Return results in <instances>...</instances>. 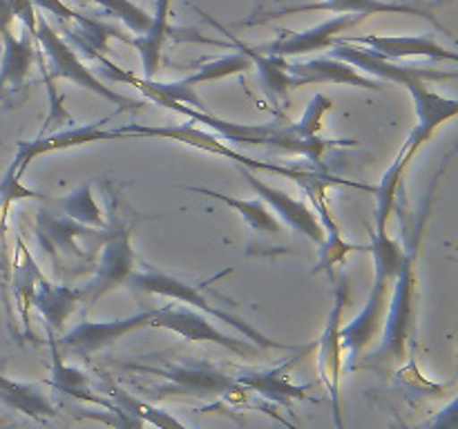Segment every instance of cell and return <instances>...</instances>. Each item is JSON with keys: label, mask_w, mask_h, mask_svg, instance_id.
Here are the masks:
<instances>
[{"label": "cell", "mask_w": 458, "mask_h": 429, "mask_svg": "<svg viewBox=\"0 0 458 429\" xmlns=\"http://www.w3.org/2000/svg\"><path fill=\"white\" fill-rule=\"evenodd\" d=\"M434 190H437V179L429 188V197L425 201V208L420 213L416 228L407 232V240L403 244L405 257H403L401 268L392 282V299L387 304V315H385L383 331H380V344L367 356V362L374 366H394L403 365L410 353L411 338H414L416 326V307H419V244L423 237L425 226L429 219V206H432Z\"/></svg>", "instance_id": "1"}, {"label": "cell", "mask_w": 458, "mask_h": 429, "mask_svg": "<svg viewBox=\"0 0 458 429\" xmlns=\"http://www.w3.org/2000/svg\"><path fill=\"white\" fill-rule=\"evenodd\" d=\"M123 139L132 137H152V139H170V141H177L182 146L195 147V150L206 152V155L215 156H226L228 161L237 165V168L253 170V172H273L282 174L286 179H293L300 186L311 179L322 177L325 172H318V170H304V168H293V165H282V164H271V161H255L250 156H246L244 152L235 150L228 141H224L222 137H217L210 130L199 128L197 123L188 121L182 125H123V128H116Z\"/></svg>", "instance_id": "2"}, {"label": "cell", "mask_w": 458, "mask_h": 429, "mask_svg": "<svg viewBox=\"0 0 458 429\" xmlns=\"http://www.w3.org/2000/svg\"><path fill=\"white\" fill-rule=\"evenodd\" d=\"M128 284L132 289L141 290V293H150V295H161V298H170L179 304H186V307L197 308L204 315L215 317V320L224 322V324L233 326L235 331H240L244 335V340L253 342L255 347L259 349H286V351H298V347H291V344L277 342V340L267 338L264 333H259L250 322H246L244 317L235 315V313L226 311V308L217 307L215 302H210L208 298L204 295L206 284H188L186 280L177 275H168L164 271H134L130 275Z\"/></svg>", "instance_id": "3"}, {"label": "cell", "mask_w": 458, "mask_h": 429, "mask_svg": "<svg viewBox=\"0 0 458 429\" xmlns=\"http://www.w3.org/2000/svg\"><path fill=\"white\" fill-rule=\"evenodd\" d=\"M36 43L40 45V52H43V72L47 79H65L70 83L79 85V88L88 89V92L97 94V97L106 98V101L114 103V105L123 107V110H137L143 105V101H134V98L123 97V94L114 92V89L107 88L92 70L83 65V61L79 58L76 49L72 47L67 40H63L61 36L54 31V27L49 25L47 18H43L40 13H36V29H34Z\"/></svg>", "instance_id": "4"}, {"label": "cell", "mask_w": 458, "mask_h": 429, "mask_svg": "<svg viewBox=\"0 0 458 429\" xmlns=\"http://www.w3.org/2000/svg\"><path fill=\"white\" fill-rule=\"evenodd\" d=\"M132 371H141L148 375L164 378L165 387L161 396H197V398H217V400L242 402L246 398V389L237 384L235 378L219 371L208 362H173L164 366L148 365H125Z\"/></svg>", "instance_id": "5"}, {"label": "cell", "mask_w": 458, "mask_h": 429, "mask_svg": "<svg viewBox=\"0 0 458 429\" xmlns=\"http://www.w3.org/2000/svg\"><path fill=\"white\" fill-rule=\"evenodd\" d=\"M137 268V253L132 248V232L119 214H112L106 226V240L98 250V266L94 277L83 286V299L94 304L98 298L125 284Z\"/></svg>", "instance_id": "6"}, {"label": "cell", "mask_w": 458, "mask_h": 429, "mask_svg": "<svg viewBox=\"0 0 458 429\" xmlns=\"http://www.w3.org/2000/svg\"><path fill=\"white\" fill-rule=\"evenodd\" d=\"M349 299H352V289H349V280L343 275L334 289V307H331L329 317H327L325 331H322L320 340H316L318 369H320V380L329 389L331 402H334L335 429H347L343 418V405H340V378H343L340 374H343L344 365L340 326H343V313L347 308Z\"/></svg>", "instance_id": "7"}, {"label": "cell", "mask_w": 458, "mask_h": 429, "mask_svg": "<svg viewBox=\"0 0 458 429\" xmlns=\"http://www.w3.org/2000/svg\"><path fill=\"white\" fill-rule=\"evenodd\" d=\"M152 329H164L170 333L182 335L188 342H210L217 344V347L228 349L231 353L242 358L258 356L262 349L255 347L249 340H237L233 335L222 333L217 326L210 322L208 315H204L197 308L186 307V304H168V307L155 308V315H152L150 324Z\"/></svg>", "instance_id": "8"}, {"label": "cell", "mask_w": 458, "mask_h": 429, "mask_svg": "<svg viewBox=\"0 0 458 429\" xmlns=\"http://www.w3.org/2000/svg\"><path fill=\"white\" fill-rule=\"evenodd\" d=\"M36 235L40 246L52 255L54 259H81L89 262L101 250L106 240V228H89L76 223L65 214H54L49 210H40L36 217Z\"/></svg>", "instance_id": "9"}, {"label": "cell", "mask_w": 458, "mask_h": 429, "mask_svg": "<svg viewBox=\"0 0 458 429\" xmlns=\"http://www.w3.org/2000/svg\"><path fill=\"white\" fill-rule=\"evenodd\" d=\"M331 186H352V188H360V190H367V192H374V188L365 186V183L331 177V174H322V177L302 183L304 192L309 195V199H311L313 204V210H316L318 219H320L322 231H325V241H322L320 246V259H318L313 273L331 271L334 266L343 264L353 250H367L362 248V246H356L352 244V241H347L343 237V232H340L338 222H335L334 214H331L329 201H327V190H329Z\"/></svg>", "instance_id": "10"}, {"label": "cell", "mask_w": 458, "mask_h": 429, "mask_svg": "<svg viewBox=\"0 0 458 429\" xmlns=\"http://www.w3.org/2000/svg\"><path fill=\"white\" fill-rule=\"evenodd\" d=\"M152 315H155V308H146V311L121 317V320L81 322V324H76L72 331L63 333L61 340H56V344L58 349H61V353H72V356L89 360L94 353L112 347V344L123 340L125 335H130L132 331H139L143 329V326L150 324Z\"/></svg>", "instance_id": "11"}, {"label": "cell", "mask_w": 458, "mask_h": 429, "mask_svg": "<svg viewBox=\"0 0 458 429\" xmlns=\"http://www.w3.org/2000/svg\"><path fill=\"white\" fill-rule=\"evenodd\" d=\"M107 121H110V116L103 119L101 123L67 125V128L54 130V132L38 134L34 141H21L18 143L16 156H13L12 161V168L22 177L25 170L30 168L31 161H36L43 155L72 150V147L89 146V143H106V141H114V139H123L116 128H103Z\"/></svg>", "instance_id": "12"}, {"label": "cell", "mask_w": 458, "mask_h": 429, "mask_svg": "<svg viewBox=\"0 0 458 429\" xmlns=\"http://www.w3.org/2000/svg\"><path fill=\"white\" fill-rule=\"evenodd\" d=\"M407 89H410L411 101H414L416 125L410 132V137L405 139V143L401 146V150H398V155H401L403 159H398V156H394V159H398L405 168H410L416 152L429 141V137L437 132L438 125L454 119L458 114V101L450 97H441V94H437L434 89H429L428 83H423V80L410 83Z\"/></svg>", "instance_id": "13"}, {"label": "cell", "mask_w": 458, "mask_h": 429, "mask_svg": "<svg viewBox=\"0 0 458 429\" xmlns=\"http://www.w3.org/2000/svg\"><path fill=\"white\" fill-rule=\"evenodd\" d=\"M329 56L340 58V61L352 63L353 67L367 76H378V80L383 83H394V85H410L416 83V80H423V83H429V80H445L454 79V72H437V70H423V67H411L403 65V63L387 61V58L378 56L371 49L362 47V45L344 43V40H338L335 45H331Z\"/></svg>", "instance_id": "14"}, {"label": "cell", "mask_w": 458, "mask_h": 429, "mask_svg": "<svg viewBox=\"0 0 458 429\" xmlns=\"http://www.w3.org/2000/svg\"><path fill=\"white\" fill-rule=\"evenodd\" d=\"M392 289V282L374 280L369 298L365 307L358 311L349 324L340 326V342H343V358H347L349 366L356 369L358 360L365 356L367 349L378 340L383 331L385 315H387V290Z\"/></svg>", "instance_id": "15"}, {"label": "cell", "mask_w": 458, "mask_h": 429, "mask_svg": "<svg viewBox=\"0 0 458 429\" xmlns=\"http://www.w3.org/2000/svg\"><path fill=\"white\" fill-rule=\"evenodd\" d=\"M240 170H242V174H244L246 181H249V186L258 192L259 199H262L264 204L273 210V214H276V217H280L282 222L291 228V231H295V232H300L302 237H307L311 244L322 246V241H325V231H322L320 219H318L316 210L309 208L302 199H295V197L286 195V192L280 190V188L262 181V179H259L253 170H246V168H240Z\"/></svg>", "instance_id": "16"}, {"label": "cell", "mask_w": 458, "mask_h": 429, "mask_svg": "<svg viewBox=\"0 0 458 429\" xmlns=\"http://www.w3.org/2000/svg\"><path fill=\"white\" fill-rule=\"evenodd\" d=\"M360 18L365 16H360V13H335L329 21L320 22L316 27H309L304 31H282V36H277L276 40L258 45L255 49L262 54H273V56L282 58L320 52V49L335 45L340 34L344 29H349V27L356 25V22H360Z\"/></svg>", "instance_id": "17"}, {"label": "cell", "mask_w": 458, "mask_h": 429, "mask_svg": "<svg viewBox=\"0 0 458 429\" xmlns=\"http://www.w3.org/2000/svg\"><path fill=\"white\" fill-rule=\"evenodd\" d=\"M289 76H291V89L304 88V85H322V83H334V85H352V88L360 89H374V92H383L387 83L371 76L362 74L358 67L352 63L340 61L334 56H318L309 58V61L289 63Z\"/></svg>", "instance_id": "18"}, {"label": "cell", "mask_w": 458, "mask_h": 429, "mask_svg": "<svg viewBox=\"0 0 458 429\" xmlns=\"http://www.w3.org/2000/svg\"><path fill=\"white\" fill-rule=\"evenodd\" d=\"M316 349V342L309 349H304L302 353H298V358H293L291 362L280 366H273V369H242L235 375L237 384L246 389V391L259 393L267 400L277 402L282 407H291L295 400H307V393L311 391L313 384H295L291 383V369L302 360V356H307L309 351Z\"/></svg>", "instance_id": "19"}, {"label": "cell", "mask_w": 458, "mask_h": 429, "mask_svg": "<svg viewBox=\"0 0 458 429\" xmlns=\"http://www.w3.org/2000/svg\"><path fill=\"white\" fill-rule=\"evenodd\" d=\"M344 43L362 45L387 61H411V58H429V61H450L456 63L458 56L452 49H445L432 36H340ZM335 40V43H338Z\"/></svg>", "instance_id": "20"}, {"label": "cell", "mask_w": 458, "mask_h": 429, "mask_svg": "<svg viewBox=\"0 0 458 429\" xmlns=\"http://www.w3.org/2000/svg\"><path fill=\"white\" fill-rule=\"evenodd\" d=\"M334 12V13H360V16H371V13H407V16L428 18V21L437 22L432 12L419 7V4L398 3V0H320V3H307V4H291V7L276 9V12L264 13V18L250 21L246 25H258V22L273 21V18L291 16V13L302 12Z\"/></svg>", "instance_id": "21"}, {"label": "cell", "mask_w": 458, "mask_h": 429, "mask_svg": "<svg viewBox=\"0 0 458 429\" xmlns=\"http://www.w3.org/2000/svg\"><path fill=\"white\" fill-rule=\"evenodd\" d=\"M12 27L13 25L0 29V47H3V58H0V101L9 92H18L22 88L36 56L34 34L25 29V34L18 38Z\"/></svg>", "instance_id": "22"}, {"label": "cell", "mask_w": 458, "mask_h": 429, "mask_svg": "<svg viewBox=\"0 0 458 429\" xmlns=\"http://www.w3.org/2000/svg\"><path fill=\"white\" fill-rule=\"evenodd\" d=\"M81 302H83V289L56 286L45 280V277L38 280L34 298H31V307L38 308L49 333H58Z\"/></svg>", "instance_id": "23"}, {"label": "cell", "mask_w": 458, "mask_h": 429, "mask_svg": "<svg viewBox=\"0 0 458 429\" xmlns=\"http://www.w3.org/2000/svg\"><path fill=\"white\" fill-rule=\"evenodd\" d=\"M49 353H52V369H49V384L56 389L58 393H65V396L76 398L81 402H89V405L97 407H112L110 396H97L89 387V375L85 371H81L79 366L67 365L65 358H63L61 349H58L56 338L54 333H49Z\"/></svg>", "instance_id": "24"}, {"label": "cell", "mask_w": 458, "mask_h": 429, "mask_svg": "<svg viewBox=\"0 0 458 429\" xmlns=\"http://www.w3.org/2000/svg\"><path fill=\"white\" fill-rule=\"evenodd\" d=\"M0 402L9 409L25 414L36 420H47L58 414L56 405L47 398V393L34 383H18L0 374Z\"/></svg>", "instance_id": "25"}, {"label": "cell", "mask_w": 458, "mask_h": 429, "mask_svg": "<svg viewBox=\"0 0 458 429\" xmlns=\"http://www.w3.org/2000/svg\"><path fill=\"white\" fill-rule=\"evenodd\" d=\"M237 49L246 54V56L253 61V67H258L259 72V83H262L264 92L273 98L276 103H286L289 101V89H291V76H289V61L282 56H273V54H262L255 47L240 43L237 38H233Z\"/></svg>", "instance_id": "26"}, {"label": "cell", "mask_w": 458, "mask_h": 429, "mask_svg": "<svg viewBox=\"0 0 458 429\" xmlns=\"http://www.w3.org/2000/svg\"><path fill=\"white\" fill-rule=\"evenodd\" d=\"M43 277L38 264L31 257V253L27 250L25 241L21 237H16V257H13V268H12V290L13 298L18 302V311H21L22 324L30 326V308H31V298H34V290L38 280Z\"/></svg>", "instance_id": "27"}, {"label": "cell", "mask_w": 458, "mask_h": 429, "mask_svg": "<svg viewBox=\"0 0 458 429\" xmlns=\"http://www.w3.org/2000/svg\"><path fill=\"white\" fill-rule=\"evenodd\" d=\"M186 190L224 201V204L231 206L237 214H242V219H244L253 231L267 232V235H280L282 232L280 219L273 214V210L268 208L259 197L258 199H237V197L224 195V192H217V190H208V188H201V186H186Z\"/></svg>", "instance_id": "28"}, {"label": "cell", "mask_w": 458, "mask_h": 429, "mask_svg": "<svg viewBox=\"0 0 458 429\" xmlns=\"http://www.w3.org/2000/svg\"><path fill=\"white\" fill-rule=\"evenodd\" d=\"M63 214L74 219L76 223H83L89 228H106L107 219L103 214L101 206L97 204V197L92 192V181H85L76 186L65 199L61 201Z\"/></svg>", "instance_id": "29"}, {"label": "cell", "mask_w": 458, "mask_h": 429, "mask_svg": "<svg viewBox=\"0 0 458 429\" xmlns=\"http://www.w3.org/2000/svg\"><path fill=\"white\" fill-rule=\"evenodd\" d=\"M250 70H253V61H250L242 49H235V52L228 54V56L215 58V61L197 67L191 76H186V79L182 80L186 85H191V88H197V85L201 83H210V80H222V79H228V76L246 74V72Z\"/></svg>", "instance_id": "30"}, {"label": "cell", "mask_w": 458, "mask_h": 429, "mask_svg": "<svg viewBox=\"0 0 458 429\" xmlns=\"http://www.w3.org/2000/svg\"><path fill=\"white\" fill-rule=\"evenodd\" d=\"M107 396H110L116 405L125 407V409L132 411L134 416H139L143 423L155 425L157 429H191L188 425H183L182 420L174 418L170 411L161 409V407L152 405V402L141 400V398H134L132 393L123 391V389L119 387H110V393H107Z\"/></svg>", "instance_id": "31"}, {"label": "cell", "mask_w": 458, "mask_h": 429, "mask_svg": "<svg viewBox=\"0 0 458 429\" xmlns=\"http://www.w3.org/2000/svg\"><path fill=\"white\" fill-rule=\"evenodd\" d=\"M371 257H374V268H376V280L394 282L398 268H401L403 257H405V248H403L401 241H396L394 237L387 235H374L371 232Z\"/></svg>", "instance_id": "32"}, {"label": "cell", "mask_w": 458, "mask_h": 429, "mask_svg": "<svg viewBox=\"0 0 458 429\" xmlns=\"http://www.w3.org/2000/svg\"><path fill=\"white\" fill-rule=\"evenodd\" d=\"M79 3H92L106 9V13L119 18L132 34H146L152 25V13L139 7L132 0H79Z\"/></svg>", "instance_id": "33"}, {"label": "cell", "mask_w": 458, "mask_h": 429, "mask_svg": "<svg viewBox=\"0 0 458 429\" xmlns=\"http://www.w3.org/2000/svg\"><path fill=\"white\" fill-rule=\"evenodd\" d=\"M38 199V192L31 190V188L22 186V177L16 172V170L9 165L7 172H4L3 181H0V235L7 228V219H9V210L16 201L21 199Z\"/></svg>", "instance_id": "34"}, {"label": "cell", "mask_w": 458, "mask_h": 429, "mask_svg": "<svg viewBox=\"0 0 458 429\" xmlns=\"http://www.w3.org/2000/svg\"><path fill=\"white\" fill-rule=\"evenodd\" d=\"M76 418L94 420V423L107 425V427H112V429H143L146 427V423H143L139 416H134L132 411H128L125 407L116 405V402L112 407H101V409H97V411L76 409Z\"/></svg>", "instance_id": "35"}, {"label": "cell", "mask_w": 458, "mask_h": 429, "mask_svg": "<svg viewBox=\"0 0 458 429\" xmlns=\"http://www.w3.org/2000/svg\"><path fill=\"white\" fill-rule=\"evenodd\" d=\"M403 369L398 371V383L405 384L411 393H419V396H441L445 393V389L454 387V384H437V383H429L428 378H423V374L419 371V365H416L414 358H407L403 362Z\"/></svg>", "instance_id": "36"}, {"label": "cell", "mask_w": 458, "mask_h": 429, "mask_svg": "<svg viewBox=\"0 0 458 429\" xmlns=\"http://www.w3.org/2000/svg\"><path fill=\"white\" fill-rule=\"evenodd\" d=\"M456 409H458V402H456V398H452L450 405H447L441 414L434 416V418L425 425V429H458V411Z\"/></svg>", "instance_id": "37"}, {"label": "cell", "mask_w": 458, "mask_h": 429, "mask_svg": "<svg viewBox=\"0 0 458 429\" xmlns=\"http://www.w3.org/2000/svg\"><path fill=\"white\" fill-rule=\"evenodd\" d=\"M403 429H410V427H403Z\"/></svg>", "instance_id": "38"}]
</instances>
